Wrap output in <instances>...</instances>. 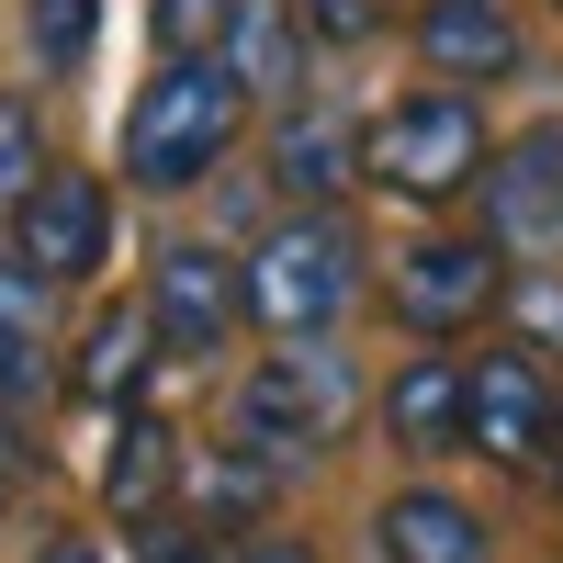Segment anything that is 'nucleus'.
Returning a JSON list of instances; mask_svg holds the SVG:
<instances>
[{
	"instance_id": "nucleus-1",
	"label": "nucleus",
	"mask_w": 563,
	"mask_h": 563,
	"mask_svg": "<svg viewBox=\"0 0 563 563\" xmlns=\"http://www.w3.org/2000/svg\"><path fill=\"white\" fill-rule=\"evenodd\" d=\"M350 417H361V372H350V350L282 339L249 384H238V406H225V451H249L260 474L282 485V474H305V462L339 451Z\"/></svg>"
},
{
	"instance_id": "nucleus-2",
	"label": "nucleus",
	"mask_w": 563,
	"mask_h": 563,
	"mask_svg": "<svg viewBox=\"0 0 563 563\" xmlns=\"http://www.w3.org/2000/svg\"><path fill=\"white\" fill-rule=\"evenodd\" d=\"M361 225L350 214H271L238 249V316L260 339H327L361 305Z\"/></svg>"
},
{
	"instance_id": "nucleus-3",
	"label": "nucleus",
	"mask_w": 563,
	"mask_h": 563,
	"mask_svg": "<svg viewBox=\"0 0 563 563\" xmlns=\"http://www.w3.org/2000/svg\"><path fill=\"white\" fill-rule=\"evenodd\" d=\"M238 124H249V90L225 79L214 57L158 68L124 102V180H135V192H192V180L238 147Z\"/></svg>"
},
{
	"instance_id": "nucleus-4",
	"label": "nucleus",
	"mask_w": 563,
	"mask_h": 563,
	"mask_svg": "<svg viewBox=\"0 0 563 563\" xmlns=\"http://www.w3.org/2000/svg\"><path fill=\"white\" fill-rule=\"evenodd\" d=\"M485 113L474 90H406V102H384L361 124V180H384L395 203H462L485 192Z\"/></svg>"
},
{
	"instance_id": "nucleus-5",
	"label": "nucleus",
	"mask_w": 563,
	"mask_h": 563,
	"mask_svg": "<svg viewBox=\"0 0 563 563\" xmlns=\"http://www.w3.org/2000/svg\"><path fill=\"white\" fill-rule=\"evenodd\" d=\"M563 440V406H552V372L530 350H485L462 361V451L507 462V474H541Z\"/></svg>"
},
{
	"instance_id": "nucleus-6",
	"label": "nucleus",
	"mask_w": 563,
	"mask_h": 563,
	"mask_svg": "<svg viewBox=\"0 0 563 563\" xmlns=\"http://www.w3.org/2000/svg\"><path fill=\"white\" fill-rule=\"evenodd\" d=\"M12 260H23L34 282H57V294H68V282H90V271L113 260V192H102L90 169L57 158V169L23 192V214H12Z\"/></svg>"
},
{
	"instance_id": "nucleus-7",
	"label": "nucleus",
	"mask_w": 563,
	"mask_h": 563,
	"mask_svg": "<svg viewBox=\"0 0 563 563\" xmlns=\"http://www.w3.org/2000/svg\"><path fill=\"white\" fill-rule=\"evenodd\" d=\"M496 294H507L496 238H417V249H395V271H384V305H395L406 339H451V327H474Z\"/></svg>"
},
{
	"instance_id": "nucleus-8",
	"label": "nucleus",
	"mask_w": 563,
	"mask_h": 563,
	"mask_svg": "<svg viewBox=\"0 0 563 563\" xmlns=\"http://www.w3.org/2000/svg\"><path fill=\"white\" fill-rule=\"evenodd\" d=\"M147 316L169 361H214L238 339V260L225 249H158L147 260Z\"/></svg>"
},
{
	"instance_id": "nucleus-9",
	"label": "nucleus",
	"mask_w": 563,
	"mask_h": 563,
	"mask_svg": "<svg viewBox=\"0 0 563 563\" xmlns=\"http://www.w3.org/2000/svg\"><path fill=\"white\" fill-rule=\"evenodd\" d=\"M485 238L563 249V124H530V135H507V158H485Z\"/></svg>"
},
{
	"instance_id": "nucleus-10",
	"label": "nucleus",
	"mask_w": 563,
	"mask_h": 563,
	"mask_svg": "<svg viewBox=\"0 0 563 563\" xmlns=\"http://www.w3.org/2000/svg\"><path fill=\"white\" fill-rule=\"evenodd\" d=\"M271 180L294 192V214H339V192L361 180V124H350V113H316V102H282V124H271Z\"/></svg>"
},
{
	"instance_id": "nucleus-11",
	"label": "nucleus",
	"mask_w": 563,
	"mask_h": 563,
	"mask_svg": "<svg viewBox=\"0 0 563 563\" xmlns=\"http://www.w3.org/2000/svg\"><path fill=\"white\" fill-rule=\"evenodd\" d=\"M384 440L406 451V462H440V451H462V361L451 350H406L395 372H384Z\"/></svg>"
},
{
	"instance_id": "nucleus-12",
	"label": "nucleus",
	"mask_w": 563,
	"mask_h": 563,
	"mask_svg": "<svg viewBox=\"0 0 563 563\" xmlns=\"http://www.w3.org/2000/svg\"><path fill=\"white\" fill-rule=\"evenodd\" d=\"M158 361H169V350H158V316H147V294H113L102 316L79 327V350H68V384H79L90 406H135Z\"/></svg>"
},
{
	"instance_id": "nucleus-13",
	"label": "nucleus",
	"mask_w": 563,
	"mask_h": 563,
	"mask_svg": "<svg viewBox=\"0 0 563 563\" xmlns=\"http://www.w3.org/2000/svg\"><path fill=\"white\" fill-rule=\"evenodd\" d=\"M372 541H384V563H496L485 519L451 485H395L384 507H372Z\"/></svg>"
},
{
	"instance_id": "nucleus-14",
	"label": "nucleus",
	"mask_w": 563,
	"mask_h": 563,
	"mask_svg": "<svg viewBox=\"0 0 563 563\" xmlns=\"http://www.w3.org/2000/svg\"><path fill=\"white\" fill-rule=\"evenodd\" d=\"M417 57L451 90H474L519 68V23H507V0H417Z\"/></svg>"
},
{
	"instance_id": "nucleus-15",
	"label": "nucleus",
	"mask_w": 563,
	"mask_h": 563,
	"mask_svg": "<svg viewBox=\"0 0 563 563\" xmlns=\"http://www.w3.org/2000/svg\"><path fill=\"white\" fill-rule=\"evenodd\" d=\"M169 485H180V429L158 406H124L113 417V462H102V507L124 530H147V519H169Z\"/></svg>"
},
{
	"instance_id": "nucleus-16",
	"label": "nucleus",
	"mask_w": 563,
	"mask_h": 563,
	"mask_svg": "<svg viewBox=\"0 0 563 563\" xmlns=\"http://www.w3.org/2000/svg\"><path fill=\"white\" fill-rule=\"evenodd\" d=\"M214 68L238 79L249 102H305V23H294V0H238Z\"/></svg>"
},
{
	"instance_id": "nucleus-17",
	"label": "nucleus",
	"mask_w": 563,
	"mask_h": 563,
	"mask_svg": "<svg viewBox=\"0 0 563 563\" xmlns=\"http://www.w3.org/2000/svg\"><path fill=\"white\" fill-rule=\"evenodd\" d=\"M57 282H34L23 260H0V406H23L57 372Z\"/></svg>"
},
{
	"instance_id": "nucleus-18",
	"label": "nucleus",
	"mask_w": 563,
	"mask_h": 563,
	"mask_svg": "<svg viewBox=\"0 0 563 563\" xmlns=\"http://www.w3.org/2000/svg\"><path fill=\"white\" fill-rule=\"evenodd\" d=\"M496 305H507V350H530L541 372H563V271H519Z\"/></svg>"
},
{
	"instance_id": "nucleus-19",
	"label": "nucleus",
	"mask_w": 563,
	"mask_h": 563,
	"mask_svg": "<svg viewBox=\"0 0 563 563\" xmlns=\"http://www.w3.org/2000/svg\"><path fill=\"white\" fill-rule=\"evenodd\" d=\"M225 23H238V0H147L158 68H192V57H225Z\"/></svg>"
},
{
	"instance_id": "nucleus-20",
	"label": "nucleus",
	"mask_w": 563,
	"mask_h": 563,
	"mask_svg": "<svg viewBox=\"0 0 563 563\" xmlns=\"http://www.w3.org/2000/svg\"><path fill=\"white\" fill-rule=\"evenodd\" d=\"M57 169V147H45V113L23 102V90H0V214H23V192Z\"/></svg>"
},
{
	"instance_id": "nucleus-21",
	"label": "nucleus",
	"mask_w": 563,
	"mask_h": 563,
	"mask_svg": "<svg viewBox=\"0 0 563 563\" xmlns=\"http://www.w3.org/2000/svg\"><path fill=\"white\" fill-rule=\"evenodd\" d=\"M90 34H102V0H23V45L45 68H79Z\"/></svg>"
},
{
	"instance_id": "nucleus-22",
	"label": "nucleus",
	"mask_w": 563,
	"mask_h": 563,
	"mask_svg": "<svg viewBox=\"0 0 563 563\" xmlns=\"http://www.w3.org/2000/svg\"><path fill=\"white\" fill-rule=\"evenodd\" d=\"M294 23H305V45H372L395 23V0H294Z\"/></svg>"
},
{
	"instance_id": "nucleus-23",
	"label": "nucleus",
	"mask_w": 563,
	"mask_h": 563,
	"mask_svg": "<svg viewBox=\"0 0 563 563\" xmlns=\"http://www.w3.org/2000/svg\"><path fill=\"white\" fill-rule=\"evenodd\" d=\"M225 563H316L294 530H238V541H225Z\"/></svg>"
},
{
	"instance_id": "nucleus-24",
	"label": "nucleus",
	"mask_w": 563,
	"mask_h": 563,
	"mask_svg": "<svg viewBox=\"0 0 563 563\" xmlns=\"http://www.w3.org/2000/svg\"><path fill=\"white\" fill-rule=\"evenodd\" d=\"M34 563H102V552H90V541H79V530H57V541H45V552H34Z\"/></svg>"
}]
</instances>
